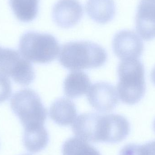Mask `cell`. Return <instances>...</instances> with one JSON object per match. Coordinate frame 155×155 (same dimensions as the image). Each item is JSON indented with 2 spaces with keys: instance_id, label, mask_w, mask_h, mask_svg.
Returning a JSON list of instances; mask_svg holds the SVG:
<instances>
[{
  "instance_id": "1",
  "label": "cell",
  "mask_w": 155,
  "mask_h": 155,
  "mask_svg": "<svg viewBox=\"0 0 155 155\" xmlns=\"http://www.w3.org/2000/svg\"><path fill=\"white\" fill-rule=\"evenodd\" d=\"M107 58L106 51L99 45L78 41L66 43L62 46L59 61L65 69L78 71L101 67Z\"/></svg>"
},
{
  "instance_id": "3",
  "label": "cell",
  "mask_w": 155,
  "mask_h": 155,
  "mask_svg": "<svg viewBox=\"0 0 155 155\" xmlns=\"http://www.w3.org/2000/svg\"><path fill=\"white\" fill-rule=\"evenodd\" d=\"M21 54L30 61L46 64L54 61L59 54L60 46L58 40L50 34L29 31L20 40Z\"/></svg>"
},
{
  "instance_id": "4",
  "label": "cell",
  "mask_w": 155,
  "mask_h": 155,
  "mask_svg": "<svg viewBox=\"0 0 155 155\" xmlns=\"http://www.w3.org/2000/svg\"><path fill=\"white\" fill-rule=\"evenodd\" d=\"M10 104L25 129L44 126L47 110L34 90L24 88L17 91L12 97Z\"/></svg>"
},
{
  "instance_id": "13",
  "label": "cell",
  "mask_w": 155,
  "mask_h": 155,
  "mask_svg": "<svg viewBox=\"0 0 155 155\" xmlns=\"http://www.w3.org/2000/svg\"><path fill=\"white\" fill-rule=\"evenodd\" d=\"M91 83L87 74L84 72L75 71L69 74L64 82V91L70 98H75L88 92Z\"/></svg>"
},
{
  "instance_id": "8",
  "label": "cell",
  "mask_w": 155,
  "mask_h": 155,
  "mask_svg": "<svg viewBox=\"0 0 155 155\" xmlns=\"http://www.w3.org/2000/svg\"><path fill=\"white\" fill-rule=\"evenodd\" d=\"M83 15V6L78 0H59L53 7V19L61 28L73 27Z\"/></svg>"
},
{
  "instance_id": "20",
  "label": "cell",
  "mask_w": 155,
  "mask_h": 155,
  "mask_svg": "<svg viewBox=\"0 0 155 155\" xmlns=\"http://www.w3.org/2000/svg\"><path fill=\"white\" fill-rule=\"evenodd\" d=\"M151 79L153 84L155 85V67L152 70L151 74Z\"/></svg>"
},
{
  "instance_id": "21",
  "label": "cell",
  "mask_w": 155,
  "mask_h": 155,
  "mask_svg": "<svg viewBox=\"0 0 155 155\" xmlns=\"http://www.w3.org/2000/svg\"><path fill=\"white\" fill-rule=\"evenodd\" d=\"M153 129L155 132V119L153 122Z\"/></svg>"
},
{
  "instance_id": "19",
  "label": "cell",
  "mask_w": 155,
  "mask_h": 155,
  "mask_svg": "<svg viewBox=\"0 0 155 155\" xmlns=\"http://www.w3.org/2000/svg\"><path fill=\"white\" fill-rule=\"evenodd\" d=\"M12 93L11 81L6 76L0 73V104L9 99Z\"/></svg>"
},
{
  "instance_id": "18",
  "label": "cell",
  "mask_w": 155,
  "mask_h": 155,
  "mask_svg": "<svg viewBox=\"0 0 155 155\" xmlns=\"http://www.w3.org/2000/svg\"><path fill=\"white\" fill-rule=\"evenodd\" d=\"M119 155H155V141L142 145L128 144L121 149Z\"/></svg>"
},
{
  "instance_id": "15",
  "label": "cell",
  "mask_w": 155,
  "mask_h": 155,
  "mask_svg": "<svg viewBox=\"0 0 155 155\" xmlns=\"http://www.w3.org/2000/svg\"><path fill=\"white\" fill-rule=\"evenodd\" d=\"M49 134L44 126L25 128L23 142L29 152L37 153L44 149L49 142Z\"/></svg>"
},
{
  "instance_id": "14",
  "label": "cell",
  "mask_w": 155,
  "mask_h": 155,
  "mask_svg": "<svg viewBox=\"0 0 155 155\" xmlns=\"http://www.w3.org/2000/svg\"><path fill=\"white\" fill-rule=\"evenodd\" d=\"M98 115L96 113H85L76 117L72 127L76 137L96 143V125Z\"/></svg>"
},
{
  "instance_id": "10",
  "label": "cell",
  "mask_w": 155,
  "mask_h": 155,
  "mask_svg": "<svg viewBox=\"0 0 155 155\" xmlns=\"http://www.w3.org/2000/svg\"><path fill=\"white\" fill-rule=\"evenodd\" d=\"M50 116L54 122L59 125H70L73 124L77 116L76 106L68 98H58L50 107Z\"/></svg>"
},
{
  "instance_id": "6",
  "label": "cell",
  "mask_w": 155,
  "mask_h": 155,
  "mask_svg": "<svg viewBox=\"0 0 155 155\" xmlns=\"http://www.w3.org/2000/svg\"><path fill=\"white\" fill-rule=\"evenodd\" d=\"M112 45L115 54L122 61L138 59L144 50L143 43L140 36L130 30H122L117 33Z\"/></svg>"
},
{
  "instance_id": "16",
  "label": "cell",
  "mask_w": 155,
  "mask_h": 155,
  "mask_svg": "<svg viewBox=\"0 0 155 155\" xmlns=\"http://www.w3.org/2000/svg\"><path fill=\"white\" fill-rule=\"evenodd\" d=\"M40 0H9V3L17 19L23 22L33 21L38 14Z\"/></svg>"
},
{
  "instance_id": "5",
  "label": "cell",
  "mask_w": 155,
  "mask_h": 155,
  "mask_svg": "<svg viewBox=\"0 0 155 155\" xmlns=\"http://www.w3.org/2000/svg\"><path fill=\"white\" fill-rule=\"evenodd\" d=\"M0 73L23 86L31 84L35 77L34 69L30 61L18 51L10 48H3L1 52Z\"/></svg>"
},
{
  "instance_id": "22",
  "label": "cell",
  "mask_w": 155,
  "mask_h": 155,
  "mask_svg": "<svg viewBox=\"0 0 155 155\" xmlns=\"http://www.w3.org/2000/svg\"><path fill=\"white\" fill-rule=\"evenodd\" d=\"M3 48H2V47L0 46V54H1V52H2V50Z\"/></svg>"
},
{
  "instance_id": "2",
  "label": "cell",
  "mask_w": 155,
  "mask_h": 155,
  "mask_svg": "<svg viewBox=\"0 0 155 155\" xmlns=\"http://www.w3.org/2000/svg\"><path fill=\"white\" fill-rule=\"evenodd\" d=\"M117 73V93L120 100L128 105L137 104L146 92L143 64L138 59L123 60Z\"/></svg>"
},
{
  "instance_id": "12",
  "label": "cell",
  "mask_w": 155,
  "mask_h": 155,
  "mask_svg": "<svg viewBox=\"0 0 155 155\" xmlns=\"http://www.w3.org/2000/svg\"><path fill=\"white\" fill-rule=\"evenodd\" d=\"M130 124L125 117L117 114H107L105 142L115 143L124 140L130 132Z\"/></svg>"
},
{
  "instance_id": "23",
  "label": "cell",
  "mask_w": 155,
  "mask_h": 155,
  "mask_svg": "<svg viewBox=\"0 0 155 155\" xmlns=\"http://www.w3.org/2000/svg\"><path fill=\"white\" fill-rule=\"evenodd\" d=\"M21 155H31L28 154H22Z\"/></svg>"
},
{
  "instance_id": "7",
  "label": "cell",
  "mask_w": 155,
  "mask_h": 155,
  "mask_svg": "<svg viewBox=\"0 0 155 155\" xmlns=\"http://www.w3.org/2000/svg\"><path fill=\"white\" fill-rule=\"evenodd\" d=\"M87 98L93 108L102 113L113 111L118 103L115 87L107 82H97L93 84L87 92Z\"/></svg>"
},
{
  "instance_id": "11",
  "label": "cell",
  "mask_w": 155,
  "mask_h": 155,
  "mask_svg": "<svg viewBox=\"0 0 155 155\" xmlns=\"http://www.w3.org/2000/svg\"><path fill=\"white\" fill-rule=\"evenodd\" d=\"M85 9L92 20L101 24L111 21L115 14L114 0H87Z\"/></svg>"
},
{
  "instance_id": "9",
  "label": "cell",
  "mask_w": 155,
  "mask_h": 155,
  "mask_svg": "<svg viewBox=\"0 0 155 155\" xmlns=\"http://www.w3.org/2000/svg\"><path fill=\"white\" fill-rule=\"evenodd\" d=\"M136 29L145 41L155 38V0H140L136 16Z\"/></svg>"
},
{
  "instance_id": "17",
  "label": "cell",
  "mask_w": 155,
  "mask_h": 155,
  "mask_svg": "<svg viewBox=\"0 0 155 155\" xmlns=\"http://www.w3.org/2000/svg\"><path fill=\"white\" fill-rule=\"evenodd\" d=\"M63 155H101L87 141L78 137L66 140L63 145Z\"/></svg>"
}]
</instances>
